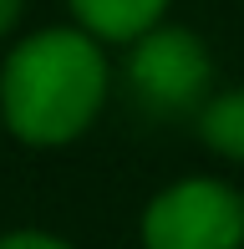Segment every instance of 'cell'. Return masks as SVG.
Listing matches in <instances>:
<instances>
[{
	"label": "cell",
	"instance_id": "1",
	"mask_svg": "<svg viewBox=\"0 0 244 249\" xmlns=\"http://www.w3.org/2000/svg\"><path fill=\"white\" fill-rule=\"evenodd\" d=\"M107 97V61L87 31H36L5 56L0 117L31 148H61L82 138Z\"/></svg>",
	"mask_w": 244,
	"mask_h": 249
},
{
	"label": "cell",
	"instance_id": "2",
	"mask_svg": "<svg viewBox=\"0 0 244 249\" xmlns=\"http://www.w3.org/2000/svg\"><path fill=\"white\" fill-rule=\"evenodd\" d=\"M142 249H244V198L219 178H183L148 203Z\"/></svg>",
	"mask_w": 244,
	"mask_h": 249
},
{
	"label": "cell",
	"instance_id": "3",
	"mask_svg": "<svg viewBox=\"0 0 244 249\" xmlns=\"http://www.w3.org/2000/svg\"><path fill=\"white\" fill-rule=\"evenodd\" d=\"M209 76H214V61L204 41L183 26H153L148 36H138L127 61V87L153 117L193 112L209 92Z\"/></svg>",
	"mask_w": 244,
	"mask_h": 249
},
{
	"label": "cell",
	"instance_id": "4",
	"mask_svg": "<svg viewBox=\"0 0 244 249\" xmlns=\"http://www.w3.org/2000/svg\"><path fill=\"white\" fill-rule=\"evenodd\" d=\"M168 0H71V16L87 36L102 41H138L163 20Z\"/></svg>",
	"mask_w": 244,
	"mask_h": 249
},
{
	"label": "cell",
	"instance_id": "5",
	"mask_svg": "<svg viewBox=\"0 0 244 249\" xmlns=\"http://www.w3.org/2000/svg\"><path fill=\"white\" fill-rule=\"evenodd\" d=\"M198 138L219 158L244 163V92H224V97L204 102V112H198Z\"/></svg>",
	"mask_w": 244,
	"mask_h": 249
},
{
	"label": "cell",
	"instance_id": "6",
	"mask_svg": "<svg viewBox=\"0 0 244 249\" xmlns=\"http://www.w3.org/2000/svg\"><path fill=\"white\" fill-rule=\"evenodd\" d=\"M0 249H71V244L41 229H16V234H0Z\"/></svg>",
	"mask_w": 244,
	"mask_h": 249
},
{
	"label": "cell",
	"instance_id": "7",
	"mask_svg": "<svg viewBox=\"0 0 244 249\" xmlns=\"http://www.w3.org/2000/svg\"><path fill=\"white\" fill-rule=\"evenodd\" d=\"M16 20H20V0H0V36H5Z\"/></svg>",
	"mask_w": 244,
	"mask_h": 249
}]
</instances>
